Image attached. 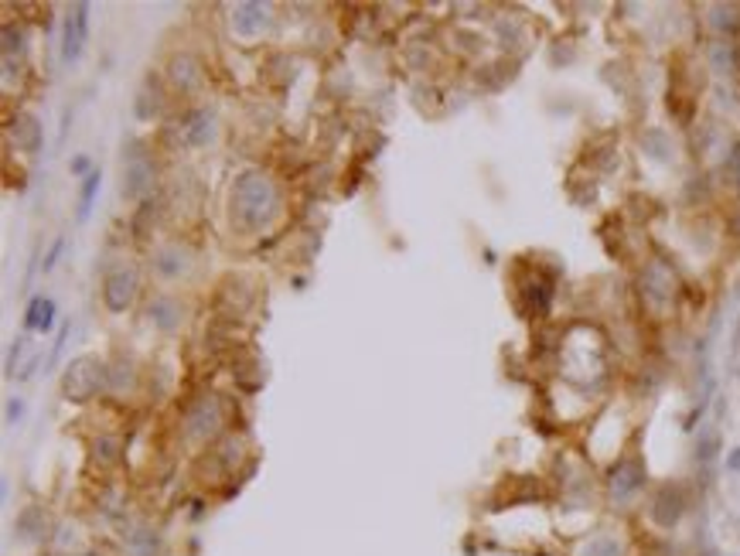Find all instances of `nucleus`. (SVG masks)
<instances>
[{
    "instance_id": "nucleus-1",
    "label": "nucleus",
    "mask_w": 740,
    "mask_h": 556,
    "mask_svg": "<svg viewBox=\"0 0 740 556\" xmlns=\"http://www.w3.org/2000/svg\"><path fill=\"white\" fill-rule=\"evenodd\" d=\"M229 216L239 232H263L280 216V188L260 168L239 171L229 188Z\"/></svg>"
},
{
    "instance_id": "nucleus-2",
    "label": "nucleus",
    "mask_w": 740,
    "mask_h": 556,
    "mask_svg": "<svg viewBox=\"0 0 740 556\" xmlns=\"http://www.w3.org/2000/svg\"><path fill=\"white\" fill-rule=\"evenodd\" d=\"M109 386V366L96 356H79L62 372V396L69 403H89Z\"/></svg>"
},
{
    "instance_id": "nucleus-3",
    "label": "nucleus",
    "mask_w": 740,
    "mask_h": 556,
    "mask_svg": "<svg viewBox=\"0 0 740 556\" xmlns=\"http://www.w3.org/2000/svg\"><path fill=\"white\" fill-rule=\"evenodd\" d=\"M607 502L615 505V509H628V505H634V498L645 492L648 485V471H645V461L638 458V454H624L621 461L607 471Z\"/></svg>"
},
{
    "instance_id": "nucleus-4",
    "label": "nucleus",
    "mask_w": 740,
    "mask_h": 556,
    "mask_svg": "<svg viewBox=\"0 0 740 556\" xmlns=\"http://www.w3.org/2000/svg\"><path fill=\"white\" fill-rule=\"evenodd\" d=\"M686 512H689V495H686V485L679 481H662L648 495V519L665 533H672L686 519Z\"/></svg>"
},
{
    "instance_id": "nucleus-5",
    "label": "nucleus",
    "mask_w": 740,
    "mask_h": 556,
    "mask_svg": "<svg viewBox=\"0 0 740 556\" xmlns=\"http://www.w3.org/2000/svg\"><path fill=\"white\" fill-rule=\"evenodd\" d=\"M154 191V161L140 140H130L124 147V199L140 201Z\"/></svg>"
},
{
    "instance_id": "nucleus-6",
    "label": "nucleus",
    "mask_w": 740,
    "mask_h": 556,
    "mask_svg": "<svg viewBox=\"0 0 740 556\" xmlns=\"http://www.w3.org/2000/svg\"><path fill=\"white\" fill-rule=\"evenodd\" d=\"M222 420H226L222 403H218L216 396H199V400L185 410V437L188 440H208V437L218 433Z\"/></svg>"
},
{
    "instance_id": "nucleus-7",
    "label": "nucleus",
    "mask_w": 740,
    "mask_h": 556,
    "mask_svg": "<svg viewBox=\"0 0 740 556\" xmlns=\"http://www.w3.org/2000/svg\"><path fill=\"white\" fill-rule=\"evenodd\" d=\"M638 283H642V297H645V304L652 310H665L676 301V273L665 263H648Z\"/></svg>"
},
{
    "instance_id": "nucleus-8",
    "label": "nucleus",
    "mask_w": 740,
    "mask_h": 556,
    "mask_svg": "<svg viewBox=\"0 0 740 556\" xmlns=\"http://www.w3.org/2000/svg\"><path fill=\"white\" fill-rule=\"evenodd\" d=\"M137 301V270L130 266H116L103 277V304L109 314H124L134 308Z\"/></svg>"
},
{
    "instance_id": "nucleus-9",
    "label": "nucleus",
    "mask_w": 740,
    "mask_h": 556,
    "mask_svg": "<svg viewBox=\"0 0 740 556\" xmlns=\"http://www.w3.org/2000/svg\"><path fill=\"white\" fill-rule=\"evenodd\" d=\"M89 42V4H72L62 24V62L76 65Z\"/></svg>"
},
{
    "instance_id": "nucleus-10",
    "label": "nucleus",
    "mask_w": 740,
    "mask_h": 556,
    "mask_svg": "<svg viewBox=\"0 0 740 556\" xmlns=\"http://www.w3.org/2000/svg\"><path fill=\"white\" fill-rule=\"evenodd\" d=\"M270 4H256V0H246V4H236L232 7V32L243 34V38H256L270 28Z\"/></svg>"
},
{
    "instance_id": "nucleus-11",
    "label": "nucleus",
    "mask_w": 740,
    "mask_h": 556,
    "mask_svg": "<svg viewBox=\"0 0 740 556\" xmlns=\"http://www.w3.org/2000/svg\"><path fill=\"white\" fill-rule=\"evenodd\" d=\"M168 79L174 82L178 93H195V89L201 86V79H205V72H201V62L191 55V51H181V55L171 59Z\"/></svg>"
},
{
    "instance_id": "nucleus-12",
    "label": "nucleus",
    "mask_w": 740,
    "mask_h": 556,
    "mask_svg": "<svg viewBox=\"0 0 740 556\" xmlns=\"http://www.w3.org/2000/svg\"><path fill=\"white\" fill-rule=\"evenodd\" d=\"M11 140L17 144V151L38 154V151H42V140H45L42 120H38L34 113H17L14 120H11Z\"/></svg>"
},
{
    "instance_id": "nucleus-13",
    "label": "nucleus",
    "mask_w": 740,
    "mask_h": 556,
    "mask_svg": "<svg viewBox=\"0 0 740 556\" xmlns=\"http://www.w3.org/2000/svg\"><path fill=\"white\" fill-rule=\"evenodd\" d=\"M216 113L212 109H195V113H188L185 124H181V137H185L188 147H205V144H212L216 140Z\"/></svg>"
},
{
    "instance_id": "nucleus-14",
    "label": "nucleus",
    "mask_w": 740,
    "mask_h": 556,
    "mask_svg": "<svg viewBox=\"0 0 740 556\" xmlns=\"http://www.w3.org/2000/svg\"><path fill=\"white\" fill-rule=\"evenodd\" d=\"M14 536L21 542H42L48 536V512L42 505H24L14 519Z\"/></svg>"
},
{
    "instance_id": "nucleus-15",
    "label": "nucleus",
    "mask_w": 740,
    "mask_h": 556,
    "mask_svg": "<svg viewBox=\"0 0 740 556\" xmlns=\"http://www.w3.org/2000/svg\"><path fill=\"white\" fill-rule=\"evenodd\" d=\"M181 314H185L181 304L168 294L154 297V301L147 304V318H151V325L161 328V331H178V328H181Z\"/></svg>"
},
{
    "instance_id": "nucleus-16",
    "label": "nucleus",
    "mask_w": 740,
    "mask_h": 556,
    "mask_svg": "<svg viewBox=\"0 0 740 556\" xmlns=\"http://www.w3.org/2000/svg\"><path fill=\"white\" fill-rule=\"evenodd\" d=\"M707 62H709V72H717L720 79L737 76V45H730L726 38H720V42H709Z\"/></svg>"
},
{
    "instance_id": "nucleus-17",
    "label": "nucleus",
    "mask_w": 740,
    "mask_h": 556,
    "mask_svg": "<svg viewBox=\"0 0 740 556\" xmlns=\"http://www.w3.org/2000/svg\"><path fill=\"white\" fill-rule=\"evenodd\" d=\"M55 314H59V308H55V301L45 294L32 297V304H28V310H24V328L28 331H51L55 328Z\"/></svg>"
},
{
    "instance_id": "nucleus-18",
    "label": "nucleus",
    "mask_w": 740,
    "mask_h": 556,
    "mask_svg": "<svg viewBox=\"0 0 740 556\" xmlns=\"http://www.w3.org/2000/svg\"><path fill=\"white\" fill-rule=\"evenodd\" d=\"M188 263H191V256L181 246H161L154 253V273L164 280H174L188 273Z\"/></svg>"
},
{
    "instance_id": "nucleus-19",
    "label": "nucleus",
    "mask_w": 740,
    "mask_h": 556,
    "mask_svg": "<svg viewBox=\"0 0 740 556\" xmlns=\"http://www.w3.org/2000/svg\"><path fill=\"white\" fill-rule=\"evenodd\" d=\"M124 553L126 556H161V540L154 529L147 525H134L124 533Z\"/></svg>"
},
{
    "instance_id": "nucleus-20",
    "label": "nucleus",
    "mask_w": 740,
    "mask_h": 556,
    "mask_svg": "<svg viewBox=\"0 0 740 556\" xmlns=\"http://www.w3.org/2000/svg\"><path fill=\"white\" fill-rule=\"evenodd\" d=\"M707 21L717 34L734 38V34H740V4H709Z\"/></svg>"
},
{
    "instance_id": "nucleus-21",
    "label": "nucleus",
    "mask_w": 740,
    "mask_h": 556,
    "mask_svg": "<svg viewBox=\"0 0 740 556\" xmlns=\"http://www.w3.org/2000/svg\"><path fill=\"white\" fill-rule=\"evenodd\" d=\"M642 151H645L652 161L669 164V161H672V137L665 134L662 126H648L645 134H642Z\"/></svg>"
},
{
    "instance_id": "nucleus-22",
    "label": "nucleus",
    "mask_w": 740,
    "mask_h": 556,
    "mask_svg": "<svg viewBox=\"0 0 740 556\" xmlns=\"http://www.w3.org/2000/svg\"><path fill=\"white\" fill-rule=\"evenodd\" d=\"M577 556H624V542L617 540V536H611V533H597V536H590V540L580 546Z\"/></svg>"
},
{
    "instance_id": "nucleus-23",
    "label": "nucleus",
    "mask_w": 740,
    "mask_h": 556,
    "mask_svg": "<svg viewBox=\"0 0 740 556\" xmlns=\"http://www.w3.org/2000/svg\"><path fill=\"white\" fill-rule=\"evenodd\" d=\"M99 185H103V174H99V171H93L89 178H82V191H79V208H76L79 222H86L89 212H93V201H96V195H99Z\"/></svg>"
},
{
    "instance_id": "nucleus-24",
    "label": "nucleus",
    "mask_w": 740,
    "mask_h": 556,
    "mask_svg": "<svg viewBox=\"0 0 740 556\" xmlns=\"http://www.w3.org/2000/svg\"><path fill=\"white\" fill-rule=\"evenodd\" d=\"M523 297H525V304L536 310V314H546V310H550V301H553V287H550L546 280H529V283H525V291H523Z\"/></svg>"
},
{
    "instance_id": "nucleus-25",
    "label": "nucleus",
    "mask_w": 740,
    "mask_h": 556,
    "mask_svg": "<svg viewBox=\"0 0 740 556\" xmlns=\"http://www.w3.org/2000/svg\"><path fill=\"white\" fill-rule=\"evenodd\" d=\"M24 48H28V34H24V28L14 24V21H7V24H4V62H14V55L21 59Z\"/></svg>"
},
{
    "instance_id": "nucleus-26",
    "label": "nucleus",
    "mask_w": 740,
    "mask_h": 556,
    "mask_svg": "<svg viewBox=\"0 0 740 556\" xmlns=\"http://www.w3.org/2000/svg\"><path fill=\"white\" fill-rule=\"evenodd\" d=\"M93 461L99 464V468H113V464L120 461V440L109 437V433H103V437L93 444Z\"/></svg>"
},
{
    "instance_id": "nucleus-27",
    "label": "nucleus",
    "mask_w": 740,
    "mask_h": 556,
    "mask_svg": "<svg viewBox=\"0 0 740 556\" xmlns=\"http://www.w3.org/2000/svg\"><path fill=\"white\" fill-rule=\"evenodd\" d=\"M134 358L126 356H116V362L109 366V389H126L134 386Z\"/></svg>"
},
{
    "instance_id": "nucleus-28",
    "label": "nucleus",
    "mask_w": 740,
    "mask_h": 556,
    "mask_svg": "<svg viewBox=\"0 0 740 556\" xmlns=\"http://www.w3.org/2000/svg\"><path fill=\"white\" fill-rule=\"evenodd\" d=\"M717 450H720V433L709 427V431L699 433V444H696V461L709 464L713 458H717Z\"/></svg>"
},
{
    "instance_id": "nucleus-29",
    "label": "nucleus",
    "mask_w": 740,
    "mask_h": 556,
    "mask_svg": "<svg viewBox=\"0 0 740 556\" xmlns=\"http://www.w3.org/2000/svg\"><path fill=\"white\" fill-rule=\"evenodd\" d=\"M69 171H72L76 178H89V174H93L96 168H93V161H89L86 154H76L72 161H69Z\"/></svg>"
},
{
    "instance_id": "nucleus-30",
    "label": "nucleus",
    "mask_w": 740,
    "mask_h": 556,
    "mask_svg": "<svg viewBox=\"0 0 740 556\" xmlns=\"http://www.w3.org/2000/svg\"><path fill=\"white\" fill-rule=\"evenodd\" d=\"M726 171H730V181L740 191V144L730 147V157H726Z\"/></svg>"
},
{
    "instance_id": "nucleus-31",
    "label": "nucleus",
    "mask_w": 740,
    "mask_h": 556,
    "mask_svg": "<svg viewBox=\"0 0 740 556\" xmlns=\"http://www.w3.org/2000/svg\"><path fill=\"white\" fill-rule=\"evenodd\" d=\"M65 341H69V325L59 328V338H55V345H51V356H48V366H55L59 362V356H62Z\"/></svg>"
},
{
    "instance_id": "nucleus-32",
    "label": "nucleus",
    "mask_w": 740,
    "mask_h": 556,
    "mask_svg": "<svg viewBox=\"0 0 740 556\" xmlns=\"http://www.w3.org/2000/svg\"><path fill=\"white\" fill-rule=\"evenodd\" d=\"M21 417H24V403L17 400V396L14 400H7V423H17Z\"/></svg>"
},
{
    "instance_id": "nucleus-33",
    "label": "nucleus",
    "mask_w": 740,
    "mask_h": 556,
    "mask_svg": "<svg viewBox=\"0 0 740 556\" xmlns=\"http://www.w3.org/2000/svg\"><path fill=\"white\" fill-rule=\"evenodd\" d=\"M59 253H62V239H55V246L48 249V256H45V263H42V266H45V270H51V266H55V260H59Z\"/></svg>"
},
{
    "instance_id": "nucleus-34",
    "label": "nucleus",
    "mask_w": 740,
    "mask_h": 556,
    "mask_svg": "<svg viewBox=\"0 0 740 556\" xmlns=\"http://www.w3.org/2000/svg\"><path fill=\"white\" fill-rule=\"evenodd\" d=\"M726 468H730V471H740V448H734L726 454Z\"/></svg>"
}]
</instances>
